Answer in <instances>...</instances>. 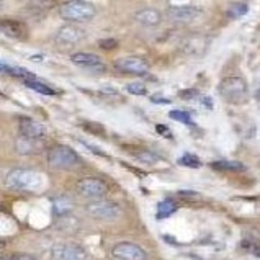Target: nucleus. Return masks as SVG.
I'll use <instances>...</instances> for the list:
<instances>
[{
    "instance_id": "obj_10",
    "label": "nucleus",
    "mask_w": 260,
    "mask_h": 260,
    "mask_svg": "<svg viewBox=\"0 0 260 260\" xmlns=\"http://www.w3.org/2000/svg\"><path fill=\"white\" fill-rule=\"evenodd\" d=\"M115 69L120 71L123 74H133V76H146L147 72L151 71V66L147 61L141 57H121L115 61Z\"/></svg>"
},
{
    "instance_id": "obj_18",
    "label": "nucleus",
    "mask_w": 260,
    "mask_h": 260,
    "mask_svg": "<svg viewBox=\"0 0 260 260\" xmlns=\"http://www.w3.org/2000/svg\"><path fill=\"white\" fill-rule=\"evenodd\" d=\"M38 143L40 141H36V139L20 136L17 139V143H15V149H17V152L21 155H29V154H35L36 151H38V146H36Z\"/></svg>"
},
{
    "instance_id": "obj_13",
    "label": "nucleus",
    "mask_w": 260,
    "mask_h": 260,
    "mask_svg": "<svg viewBox=\"0 0 260 260\" xmlns=\"http://www.w3.org/2000/svg\"><path fill=\"white\" fill-rule=\"evenodd\" d=\"M20 133H21V136H25V138L41 141L44 136H46V128L36 120H31V118H21Z\"/></svg>"
},
{
    "instance_id": "obj_27",
    "label": "nucleus",
    "mask_w": 260,
    "mask_h": 260,
    "mask_svg": "<svg viewBox=\"0 0 260 260\" xmlns=\"http://www.w3.org/2000/svg\"><path fill=\"white\" fill-rule=\"evenodd\" d=\"M136 157H138L141 162H144V164H155V162H159V160H160L159 155H155L154 152H149V151L139 152V154H136Z\"/></svg>"
},
{
    "instance_id": "obj_29",
    "label": "nucleus",
    "mask_w": 260,
    "mask_h": 260,
    "mask_svg": "<svg viewBox=\"0 0 260 260\" xmlns=\"http://www.w3.org/2000/svg\"><path fill=\"white\" fill-rule=\"evenodd\" d=\"M99 46L102 49H107V51H111V49H115L118 46V41L113 40V38H107V40H100L99 41Z\"/></svg>"
},
{
    "instance_id": "obj_9",
    "label": "nucleus",
    "mask_w": 260,
    "mask_h": 260,
    "mask_svg": "<svg viewBox=\"0 0 260 260\" xmlns=\"http://www.w3.org/2000/svg\"><path fill=\"white\" fill-rule=\"evenodd\" d=\"M111 255L118 260H147V252L135 242H120L111 249Z\"/></svg>"
},
{
    "instance_id": "obj_5",
    "label": "nucleus",
    "mask_w": 260,
    "mask_h": 260,
    "mask_svg": "<svg viewBox=\"0 0 260 260\" xmlns=\"http://www.w3.org/2000/svg\"><path fill=\"white\" fill-rule=\"evenodd\" d=\"M87 213L95 219H103V221H111L121 216V208L113 202L108 200H95L87 205Z\"/></svg>"
},
{
    "instance_id": "obj_24",
    "label": "nucleus",
    "mask_w": 260,
    "mask_h": 260,
    "mask_svg": "<svg viewBox=\"0 0 260 260\" xmlns=\"http://www.w3.org/2000/svg\"><path fill=\"white\" fill-rule=\"evenodd\" d=\"M177 164L183 166V167H188V169H198L200 166H202V160H200L195 154H183L182 157H178Z\"/></svg>"
},
{
    "instance_id": "obj_14",
    "label": "nucleus",
    "mask_w": 260,
    "mask_h": 260,
    "mask_svg": "<svg viewBox=\"0 0 260 260\" xmlns=\"http://www.w3.org/2000/svg\"><path fill=\"white\" fill-rule=\"evenodd\" d=\"M206 38L203 35H190L182 43V51L190 56H200L206 51Z\"/></svg>"
},
{
    "instance_id": "obj_34",
    "label": "nucleus",
    "mask_w": 260,
    "mask_h": 260,
    "mask_svg": "<svg viewBox=\"0 0 260 260\" xmlns=\"http://www.w3.org/2000/svg\"><path fill=\"white\" fill-rule=\"evenodd\" d=\"M157 131L160 133V135H164V136H169V129L166 128L164 124H157Z\"/></svg>"
},
{
    "instance_id": "obj_19",
    "label": "nucleus",
    "mask_w": 260,
    "mask_h": 260,
    "mask_svg": "<svg viewBox=\"0 0 260 260\" xmlns=\"http://www.w3.org/2000/svg\"><path fill=\"white\" fill-rule=\"evenodd\" d=\"M23 84L28 87V88H31V90L35 92H38V93H43V95H54L56 90L54 88H51L49 85H46L43 82V80H40L36 76H31V77H28L23 80Z\"/></svg>"
},
{
    "instance_id": "obj_1",
    "label": "nucleus",
    "mask_w": 260,
    "mask_h": 260,
    "mask_svg": "<svg viewBox=\"0 0 260 260\" xmlns=\"http://www.w3.org/2000/svg\"><path fill=\"white\" fill-rule=\"evenodd\" d=\"M44 175L38 170L17 167L7 174V187L18 191H36L43 187Z\"/></svg>"
},
{
    "instance_id": "obj_33",
    "label": "nucleus",
    "mask_w": 260,
    "mask_h": 260,
    "mask_svg": "<svg viewBox=\"0 0 260 260\" xmlns=\"http://www.w3.org/2000/svg\"><path fill=\"white\" fill-rule=\"evenodd\" d=\"M152 102L154 103H172L169 99H162V96H157V95L152 96Z\"/></svg>"
},
{
    "instance_id": "obj_31",
    "label": "nucleus",
    "mask_w": 260,
    "mask_h": 260,
    "mask_svg": "<svg viewBox=\"0 0 260 260\" xmlns=\"http://www.w3.org/2000/svg\"><path fill=\"white\" fill-rule=\"evenodd\" d=\"M80 143H82L85 147H87V149H90L92 152H95V155H105V152H103V151H100V149H96V147L95 146H92V144H87V143H84V141H80Z\"/></svg>"
},
{
    "instance_id": "obj_16",
    "label": "nucleus",
    "mask_w": 260,
    "mask_h": 260,
    "mask_svg": "<svg viewBox=\"0 0 260 260\" xmlns=\"http://www.w3.org/2000/svg\"><path fill=\"white\" fill-rule=\"evenodd\" d=\"M51 203H53V213H54V216H57V218H66L74 210L72 200L68 198V197H64V195L53 198V200H51Z\"/></svg>"
},
{
    "instance_id": "obj_4",
    "label": "nucleus",
    "mask_w": 260,
    "mask_h": 260,
    "mask_svg": "<svg viewBox=\"0 0 260 260\" xmlns=\"http://www.w3.org/2000/svg\"><path fill=\"white\" fill-rule=\"evenodd\" d=\"M48 164L56 170H71L82 164V160L69 146L57 144L48 151Z\"/></svg>"
},
{
    "instance_id": "obj_23",
    "label": "nucleus",
    "mask_w": 260,
    "mask_h": 260,
    "mask_svg": "<svg viewBox=\"0 0 260 260\" xmlns=\"http://www.w3.org/2000/svg\"><path fill=\"white\" fill-rule=\"evenodd\" d=\"M0 68H2V72L10 74V76H13V77H23V80L33 76V74L29 71H26L25 68H18V66H7L5 61H2Z\"/></svg>"
},
{
    "instance_id": "obj_6",
    "label": "nucleus",
    "mask_w": 260,
    "mask_h": 260,
    "mask_svg": "<svg viewBox=\"0 0 260 260\" xmlns=\"http://www.w3.org/2000/svg\"><path fill=\"white\" fill-rule=\"evenodd\" d=\"M85 29L77 25H64L57 29L54 36V43L59 48H72L76 44L82 43L85 40Z\"/></svg>"
},
{
    "instance_id": "obj_22",
    "label": "nucleus",
    "mask_w": 260,
    "mask_h": 260,
    "mask_svg": "<svg viewBox=\"0 0 260 260\" xmlns=\"http://www.w3.org/2000/svg\"><path fill=\"white\" fill-rule=\"evenodd\" d=\"M249 13V4L246 2H234L228 7V17L231 20H237Z\"/></svg>"
},
{
    "instance_id": "obj_25",
    "label": "nucleus",
    "mask_w": 260,
    "mask_h": 260,
    "mask_svg": "<svg viewBox=\"0 0 260 260\" xmlns=\"http://www.w3.org/2000/svg\"><path fill=\"white\" fill-rule=\"evenodd\" d=\"M169 116L172 118V120L178 121V123H183V124H191V115L188 113V111L185 110H172L169 113Z\"/></svg>"
},
{
    "instance_id": "obj_30",
    "label": "nucleus",
    "mask_w": 260,
    "mask_h": 260,
    "mask_svg": "<svg viewBox=\"0 0 260 260\" xmlns=\"http://www.w3.org/2000/svg\"><path fill=\"white\" fill-rule=\"evenodd\" d=\"M12 260H38V258L33 257V255H29V254H15L12 257Z\"/></svg>"
},
{
    "instance_id": "obj_12",
    "label": "nucleus",
    "mask_w": 260,
    "mask_h": 260,
    "mask_svg": "<svg viewBox=\"0 0 260 260\" xmlns=\"http://www.w3.org/2000/svg\"><path fill=\"white\" fill-rule=\"evenodd\" d=\"M71 61L76 66H79V68H84L92 72L105 71V62L102 61L100 56H96L93 53H76L71 56Z\"/></svg>"
},
{
    "instance_id": "obj_3",
    "label": "nucleus",
    "mask_w": 260,
    "mask_h": 260,
    "mask_svg": "<svg viewBox=\"0 0 260 260\" xmlns=\"http://www.w3.org/2000/svg\"><path fill=\"white\" fill-rule=\"evenodd\" d=\"M59 15L66 21H72V23H82V21H90L95 15L96 9L92 2H85V0H72V2H66L59 9Z\"/></svg>"
},
{
    "instance_id": "obj_17",
    "label": "nucleus",
    "mask_w": 260,
    "mask_h": 260,
    "mask_svg": "<svg viewBox=\"0 0 260 260\" xmlns=\"http://www.w3.org/2000/svg\"><path fill=\"white\" fill-rule=\"evenodd\" d=\"M2 33L5 36H9V38H17V40H21L25 38L26 35V29L25 26L20 23L17 20H4L2 21Z\"/></svg>"
},
{
    "instance_id": "obj_11",
    "label": "nucleus",
    "mask_w": 260,
    "mask_h": 260,
    "mask_svg": "<svg viewBox=\"0 0 260 260\" xmlns=\"http://www.w3.org/2000/svg\"><path fill=\"white\" fill-rule=\"evenodd\" d=\"M169 18L175 23H188L200 15V9L190 4H170L167 7Z\"/></svg>"
},
{
    "instance_id": "obj_7",
    "label": "nucleus",
    "mask_w": 260,
    "mask_h": 260,
    "mask_svg": "<svg viewBox=\"0 0 260 260\" xmlns=\"http://www.w3.org/2000/svg\"><path fill=\"white\" fill-rule=\"evenodd\" d=\"M77 191L87 198L103 200V197L108 193V185L105 180H102L99 177H85L77 183Z\"/></svg>"
},
{
    "instance_id": "obj_15",
    "label": "nucleus",
    "mask_w": 260,
    "mask_h": 260,
    "mask_svg": "<svg viewBox=\"0 0 260 260\" xmlns=\"http://www.w3.org/2000/svg\"><path fill=\"white\" fill-rule=\"evenodd\" d=\"M135 20L143 26H157L162 21V15L157 9L146 7V9H139L135 12Z\"/></svg>"
},
{
    "instance_id": "obj_8",
    "label": "nucleus",
    "mask_w": 260,
    "mask_h": 260,
    "mask_svg": "<svg viewBox=\"0 0 260 260\" xmlns=\"http://www.w3.org/2000/svg\"><path fill=\"white\" fill-rule=\"evenodd\" d=\"M51 257H53V260H87L88 254L82 246H79V244L62 242V244L53 246V249H51Z\"/></svg>"
},
{
    "instance_id": "obj_28",
    "label": "nucleus",
    "mask_w": 260,
    "mask_h": 260,
    "mask_svg": "<svg viewBox=\"0 0 260 260\" xmlns=\"http://www.w3.org/2000/svg\"><path fill=\"white\" fill-rule=\"evenodd\" d=\"M242 247L246 249L247 252H250V254L260 255V242H257V241H252V239L244 241L242 242Z\"/></svg>"
},
{
    "instance_id": "obj_20",
    "label": "nucleus",
    "mask_w": 260,
    "mask_h": 260,
    "mask_svg": "<svg viewBox=\"0 0 260 260\" xmlns=\"http://www.w3.org/2000/svg\"><path fill=\"white\" fill-rule=\"evenodd\" d=\"M177 210H178V205L172 198L162 200V202H159V205H157V219L169 218L170 214H174Z\"/></svg>"
},
{
    "instance_id": "obj_35",
    "label": "nucleus",
    "mask_w": 260,
    "mask_h": 260,
    "mask_svg": "<svg viewBox=\"0 0 260 260\" xmlns=\"http://www.w3.org/2000/svg\"><path fill=\"white\" fill-rule=\"evenodd\" d=\"M2 260H12V258H9V257H2Z\"/></svg>"
},
{
    "instance_id": "obj_21",
    "label": "nucleus",
    "mask_w": 260,
    "mask_h": 260,
    "mask_svg": "<svg viewBox=\"0 0 260 260\" xmlns=\"http://www.w3.org/2000/svg\"><path fill=\"white\" fill-rule=\"evenodd\" d=\"M213 169L216 170H228V172H242V170H246V167H244V164H241V162H236V160H216L211 164Z\"/></svg>"
},
{
    "instance_id": "obj_26",
    "label": "nucleus",
    "mask_w": 260,
    "mask_h": 260,
    "mask_svg": "<svg viewBox=\"0 0 260 260\" xmlns=\"http://www.w3.org/2000/svg\"><path fill=\"white\" fill-rule=\"evenodd\" d=\"M126 90H128L129 93L133 95H146L147 93V88L144 84H141V82H129V84H126Z\"/></svg>"
},
{
    "instance_id": "obj_2",
    "label": "nucleus",
    "mask_w": 260,
    "mask_h": 260,
    "mask_svg": "<svg viewBox=\"0 0 260 260\" xmlns=\"http://www.w3.org/2000/svg\"><path fill=\"white\" fill-rule=\"evenodd\" d=\"M218 92L219 95L224 99L228 103H234V105H239L247 100L249 95V87L247 82L239 76H229L224 77L218 85Z\"/></svg>"
},
{
    "instance_id": "obj_32",
    "label": "nucleus",
    "mask_w": 260,
    "mask_h": 260,
    "mask_svg": "<svg viewBox=\"0 0 260 260\" xmlns=\"http://www.w3.org/2000/svg\"><path fill=\"white\" fill-rule=\"evenodd\" d=\"M178 195L185 197V198H198L197 191H178Z\"/></svg>"
}]
</instances>
